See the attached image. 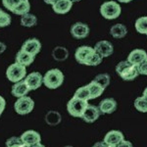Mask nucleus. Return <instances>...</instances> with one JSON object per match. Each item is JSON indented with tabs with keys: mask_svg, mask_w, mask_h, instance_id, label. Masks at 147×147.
Listing matches in <instances>:
<instances>
[{
	"mask_svg": "<svg viewBox=\"0 0 147 147\" xmlns=\"http://www.w3.org/2000/svg\"><path fill=\"white\" fill-rule=\"evenodd\" d=\"M93 51H94V48L90 46L84 45V46L79 47L75 52V58H76V60H77V62L84 65L85 62L87 61V59H88V57L91 55V53Z\"/></svg>",
	"mask_w": 147,
	"mask_h": 147,
	"instance_id": "obj_13",
	"label": "nucleus"
},
{
	"mask_svg": "<svg viewBox=\"0 0 147 147\" xmlns=\"http://www.w3.org/2000/svg\"><path fill=\"white\" fill-rule=\"evenodd\" d=\"M102 61H103V57L94 50L91 53V55L88 57V59H87V61L85 62L84 65H86V66H98L102 63Z\"/></svg>",
	"mask_w": 147,
	"mask_h": 147,
	"instance_id": "obj_27",
	"label": "nucleus"
},
{
	"mask_svg": "<svg viewBox=\"0 0 147 147\" xmlns=\"http://www.w3.org/2000/svg\"><path fill=\"white\" fill-rule=\"evenodd\" d=\"M30 90H36L43 84V76L38 72L30 73L24 79Z\"/></svg>",
	"mask_w": 147,
	"mask_h": 147,
	"instance_id": "obj_7",
	"label": "nucleus"
},
{
	"mask_svg": "<svg viewBox=\"0 0 147 147\" xmlns=\"http://www.w3.org/2000/svg\"><path fill=\"white\" fill-rule=\"evenodd\" d=\"M28 91H30V90L28 89V85L26 84V82L24 80H21V82H15L13 86H12V89H11L12 95L17 97V98L26 96L28 93Z\"/></svg>",
	"mask_w": 147,
	"mask_h": 147,
	"instance_id": "obj_19",
	"label": "nucleus"
},
{
	"mask_svg": "<svg viewBox=\"0 0 147 147\" xmlns=\"http://www.w3.org/2000/svg\"><path fill=\"white\" fill-rule=\"evenodd\" d=\"M74 97H77V98L82 99L85 101L90 100V93H89V89L87 85H84V86H82L79 89H77L74 94Z\"/></svg>",
	"mask_w": 147,
	"mask_h": 147,
	"instance_id": "obj_26",
	"label": "nucleus"
},
{
	"mask_svg": "<svg viewBox=\"0 0 147 147\" xmlns=\"http://www.w3.org/2000/svg\"><path fill=\"white\" fill-rule=\"evenodd\" d=\"M28 147H45L43 145V144H41V142H39V143H35V144H32V145L30 146H28Z\"/></svg>",
	"mask_w": 147,
	"mask_h": 147,
	"instance_id": "obj_40",
	"label": "nucleus"
},
{
	"mask_svg": "<svg viewBox=\"0 0 147 147\" xmlns=\"http://www.w3.org/2000/svg\"><path fill=\"white\" fill-rule=\"evenodd\" d=\"M134 107L138 112L141 113H147V98L145 96L137 97L134 101Z\"/></svg>",
	"mask_w": 147,
	"mask_h": 147,
	"instance_id": "obj_28",
	"label": "nucleus"
},
{
	"mask_svg": "<svg viewBox=\"0 0 147 147\" xmlns=\"http://www.w3.org/2000/svg\"><path fill=\"white\" fill-rule=\"evenodd\" d=\"M44 1V3H46V4H48V5H53L54 3H56L58 0H43Z\"/></svg>",
	"mask_w": 147,
	"mask_h": 147,
	"instance_id": "obj_39",
	"label": "nucleus"
},
{
	"mask_svg": "<svg viewBox=\"0 0 147 147\" xmlns=\"http://www.w3.org/2000/svg\"><path fill=\"white\" fill-rule=\"evenodd\" d=\"M143 96H145L146 98H147V87L145 89H144V91H143Z\"/></svg>",
	"mask_w": 147,
	"mask_h": 147,
	"instance_id": "obj_42",
	"label": "nucleus"
},
{
	"mask_svg": "<svg viewBox=\"0 0 147 147\" xmlns=\"http://www.w3.org/2000/svg\"><path fill=\"white\" fill-rule=\"evenodd\" d=\"M34 101L27 95L18 98V100L15 102V105H14V109L19 115H28L34 110Z\"/></svg>",
	"mask_w": 147,
	"mask_h": 147,
	"instance_id": "obj_6",
	"label": "nucleus"
},
{
	"mask_svg": "<svg viewBox=\"0 0 147 147\" xmlns=\"http://www.w3.org/2000/svg\"><path fill=\"white\" fill-rule=\"evenodd\" d=\"M114 147H134V145L131 144V142L130 141H127V140H123V141H121L120 143H118L116 146H114Z\"/></svg>",
	"mask_w": 147,
	"mask_h": 147,
	"instance_id": "obj_35",
	"label": "nucleus"
},
{
	"mask_svg": "<svg viewBox=\"0 0 147 147\" xmlns=\"http://www.w3.org/2000/svg\"><path fill=\"white\" fill-rule=\"evenodd\" d=\"M71 34L73 37L77 39H84L88 36L89 34V27L84 23H76L71 27Z\"/></svg>",
	"mask_w": 147,
	"mask_h": 147,
	"instance_id": "obj_8",
	"label": "nucleus"
},
{
	"mask_svg": "<svg viewBox=\"0 0 147 147\" xmlns=\"http://www.w3.org/2000/svg\"><path fill=\"white\" fill-rule=\"evenodd\" d=\"M27 67L18 63H13L7 68L6 77L12 82H18L23 80L27 76Z\"/></svg>",
	"mask_w": 147,
	"mask_h": 147,
	"instance_id": "obj_4",
	"label": "nucleus"
},
{
	"mask_svg": "<svg viewBox=\"0 0 147 147\" xmlns=\"http://www.w3.org/2000/svg\"><path fill=\"white\" fill-rule=\"evenodd\" d=\"M34 59H35V56L22 50V49H20V50L17 52V54H16V63L25 66V67H28V66L32 65V64L34 63Z\"/></svg>",
	"mask_w": 147,
	"mask_h": 147,
	"instance_id": "obj_17",
	"label": "nucleus"
},
{
	"mask_svg": "<svg viewBox=\"0 0 147 147\" xmlns=\"http://www.w3.org/2000/svg\"><path fill=\"white\" fill-rule=\"evenodd\" d=\"M87 105H88V101L79 99L77 97H73L67 104L68 113L75 118H82Z\"/></svg>",
	"mask_w": 147,
	"mask_h": 147,
	"instance_id": "obj_5",
	"label": "nucleus"
},
{
	"mask_svg": "<svg viewBox=\"0 0 147 147\" xmlns=\"http://www.w3.org/2000/svg\"><path fill=\"white\" fill-rule=\"evenodd\" d=\"M116 72L124 80L129 82L136 79L137 76L139 75L137 67L132 64H130L129 61H121V62L116 66Z\"/></svg>",
	"mask_w": 147,
	"mask_h": 147,
	"instance_id": "obj_2",
	"label": "nucleus"
},
{
	"mask_svg": "<svg viewBox=\"0 0 147 147\" xmlns=\"http://www.w3.org/2000/svg\"><path fill=\"white\" fill-rule=\"evenodd\" d=\"M147 59V52L143 49H134L127 56V61L134 66H139Z\"/></svg>",
	"mask_w": 147,
	"mask_h": 147,
	"instance_id": "obj_12",
	"label": "nucleus"
},
{
	"mask_svg": "<svg viewBox=\"0 0 147 147\" xmlns=\"http://www.w3.org/2000/svg\"><path fill=\"white\" fill-rule=\"evenodd\" d=\"M65 147H73V146H65Z\"/></svg>",
	"mask_w": 147,
	"mask_h": 147,
	"instance_id": "obj_45",
	"label": "nucleus"
},
{
	"mask_svg": "<svg viewBox=\"0 0 147 147\" xmlns=\"http://www.w3.org/2000/svg\"><path fill=\"white\" fill-rule=\"evenodd\" d=\"M22 50L36 56L41 50V43L37 38H28L26 40L22 45Z\"/></svg>",
	"mask_w": 147,
	"mask_h": 147,
	"instance_id": "obj_9",
	"label": "nucleus"
},
{
	"mask_svg": "<svg viewBox=\"0 0 147 147\" xmlns=\"http://www.w3.org/2000/svg\"><path fill=\"white\" fill-rule=\"evenodd\" d=\"M70 1H72L73 3H75V2H79V1H80V0H70Z\"/></svg>",
	"mask_w": 147,
	"mask_h": 147,
	"instance_id": "obj_43",
	"label": "nucleus"
},
{
	"mask_svg": "<svg viewBox=\"0 0 147 147\" xmlns=\"http://www.w3.org/2000/svg\"><path fill=\"white\" fill-rule=\"evenodd\" d=\"M92 147H112V146H110L109 144L106 143L105 141H99V142H96L95 144H94Z\"/></svg>",
	"mask_w": 147,
	"mask_h": 147,
	"instance_id": "obj_37",
	"label": "nucleus"
},
{
	"mask_svg": "<svg viewBox=\"0 0 147 147\" xmlns=\"http://www.w3.org/2000/svg\"><path fill=\"white\" fill-rule=\"evenodd\" d=\"M127 34V30L123 24H116L112 28H110V34L112 35L114 38H123Z\"/></svg>",
	"mask_w": 147,
	"mask_h": 147,
	"instance_id": "obj_20",
	"label": "nucleus"
},
{
	"mask_svg": "<svg viewBox=\"0 0 147 147\" xmlns=\"http://www.w3.org/2000/svg\"><path fill=\"white\" fill-rule=\"evenodd\" d=\"M73 7V2L70 0H58L56 3L52 5V9L56 14L64 15L71 11Z\"/></svg>",
	"mask_w": 147,
	"mask_h": 147,
	"instance_id": "obj_16",
	"label": "nucleus"
},
{
	"mask_svg": "<svg viewBox=\"0 0 147 147\" xmlns=\"http://www.w3.org/2000/svg\"><path fill=\"white\" fill-rule=\"evenodd\" d=\"M137 70H138L139 75L147 76V59L143 61L139 66H137Z\"/></svg>",
	"mask_w": 147,
	"mask_h": 147,
	"instance_id": "obj_34",
	"label": "nucleus"
},
{
	"mask_svg": "<svg viewBox=\"0 0 147 147\" xmlns=\"http://www.w3.org/2000/svg\"><path fill=\"white\" fill-rule=\"evenodd\" d=\"M69 56V51L67 50L66 47L63 46H57L52 51V57L54 60L58 61V62H62L65 61Z\"/></svg>",
	"mask_w": 147,
	"mask_h": 147,
	"instance_id": "obj_21",
	"label": "nucleus"
},
{
	"mask_svg": "<svg viewBox=\"0 0 147 147\" xmlns=\"http://www.w3.org/2000/svg\"><path fill=\"white\" fill-rule=\"evenodd\" d=\"M5 106H6V101L1 95H0V117H1L2 113L5 110Z\"/></svg>",
	"mask_w": 147,
	"mask_h": 147,
	"instance_id": "obj_36",
	"label": "nucleus"
},
{
	"mask_svg": "<svg viewBox=\"0 0 147 147\" xmlns=\"http://www.w3.org/2000/svg\"><path fill=\"white\" fill-rule=\"evenodd\" d=\"M87 87H88L89 93H90V99H95L97 97H99L100 95H102V93L105 90L100 84H98L94 80H91L87 84Z\"/></svg>",
	"mask_w": 147,
	"mask_h": 147,
	"instance_id": "obj_22",
	"label": "nucleus"
},
{
	"mask_svg": "<svg viewBox=\"0 0 147 147\" xmlns=\"http://www.w3.org/2000/svg\"><path fill=\"white\" fill-rule=\"evenodd\" d=\"M98 108L102 114H112L117 109V102L114 98H106L100 102Z\"/></svg>",
	"mask_w": 147,
	"mask_h": 147,
	"instance_id": "obj_18",
	"label": "nucleus"
},
{
	"mask_svg": "<svg viewBox=\"0 0 147 147\" xmlns=\"http://www.w3.org/2000/svg\"><path fill=\"white\" fill-rule=\"evenodd\" d=\"M64 82V74L59 69H51L43 76V84L49 89H56Z\"/></svg>",
	"mask_w": 147,
	"mask_h": 147,
	"instance_id": "obj_1",
	"label": "nucleus"
},
{
	"mask_svg": "<svg viewBox=\"0 0 147 147\" xmlns=\"http://www.w3.org/2000/svg\"><path fill=\"white\" fill-rule=\"evenodd\" d=\"M94 50L98 54H100L103 58H106V57H109L113 54L114 47L111 42L107 41V40H101V41H98L95 44Z\"/></svg>",
	"mask_w": 147,
	"mask_h": 147,
	"instance_id": "obj_11",
	"label": "nucleus"
},
{
	"mask_svg": "<svg viewBox=\"0 0 147 147\" xmlns=\"http://www.w3.org/2000/svg\"><path fill=\"white\" fill-rule=\"evenodd\" d=\"M30 1H28V0H22V1L13 9L12 12H13L14 14H16V15L23 16V15H25V14L30 13Z\"/></svg>",
	"mask_w": 147,
	"mask_h": 147,
	"instance_id": "obj_24",
	"label": "nucleus"
},
{
	"mask_svg": "<svg viewBox=\"0 0 147 147\" xmlns=\"http://www.w3.org/2000/svg\"><path fill=\"white\" fill-rule=\"evenodd\" d=\"M93 80L95 82H97L98 84H100L104 89L110 84V76L108 74H99L97 75L95 78L93 79Z\"/></svg>",
	"mask_w": 147,
	"mask_h": 147,
	"instance_id": "obj_29",
	"label": "nucleus"
},
{
	"mask_svg": "<svg viewBox=\"0 0 147 147\" xmlns=\"http://www.w3.org/2000/svg\"><path fill=\"white\" fill-rule=\"evenodd\" d=\"M22 0H2V4L9 11H13V9L18 5Z\"/></svg>",
	"mask_w": 147,
	"mask_h": 147,
	"instance_id": "obj_33",
	"label": "nucleus"
},
{
	"mask_svg": "<svg viewBox=\"0 0 147 147\" xmlns=\"http://www.w3.org/2000/svg\"><path fill=\"white\" fill-rule=\"evenodd\" d=\"M61 115L57 111H49L45 115V122L49 125H57L60 124L61 122Z\"/></svg>",
	"mask_w": 147,
	"mask_h": 147,
	"instance_id": "obj_25",
	"label": "nucleus"
},
{
	"mask_svg": "<svg viewBox=\"0 0 147 147\" xmlns=\"http://www.w3.org/2000/svg\"><path fill=\"white\" fill-rule=\"evenodd\" d=\"M124 139H125L124 134L120 130H110V131L106 134L105 137H104V141L112 147L116 146L118 143H120Z\"/></svg>",
	"mask_w": 147,
	"mask_h": 147,
	"instance_id": "obj_14",
	"label": "nucleus"
},
{
	"mask_svg": "<svg viewBox=\"0 0 147 147\" xmlns=\"http://www.w3.org/2000/svg\"><path fill=\"white\" fill-rule=\"evenodd\" d=\"M37 24V18L34 14L28 13L25 15L21 16V25L26 28H32L36 26Z\"/></svg>",
	"mask_w": 147,
	"mask_h": 147,
	"instance_id": "obj_23",
	"label": "nucleus"
},
{
	"mask_svg": "<svg viewBox=\"0 0 147 147\" xmlns=\"http://www.w3.org/2000/svg\"><path fill=\"white\" fill-rule=\"evenodd\" d=\"M136 28L139 34H147V17H140L136 22Z\"/></svg>",
	"mask_w": 147,
	"mask_h": 147,
	"instance_id": "obj_30",
	"label": "nucleus"
},
{
	"mask_svg": "<svg viewBox=\"0 0 147 147\" xmlns=\"http://www.w3.org/2000/svg\"><path fill=\"white\" fill-rule=\"evenodd\" d=\"M20 137L25 142V144L27 146H30L35 143H39L41 141V136L35 130H27V131L22 134V136Z\"/></svg>",
	"mask_w": 147,
	"mask_h": 147,
	"instance_id": "obj_15",
	"label": "nucleus"
},
{
	"mask_svg": "<svg viewBox=\"0 0 147 147\" xmlns=\"http://www.w3.org/2000/svg\"><path fill=\"white\" fill-rule=\"evenodd\" d=\"M2 12H3V10H2V9H1V8H0V14H1V13H2Z\"/></svg>",
	"mask_w": 147,
	"mask_h": 147,
	"instance_id": "obj_44",
	"label": "nucleus"
},
{
	"mask_svg": "<svg viewBox=\"0 0 147 147\" xmlns=\"http://www.w3.org/2000/svg\"><path fill=\"white\" fill-rule=\"evenodd\" d=\"M6 147H28L21 137L12 136L6 140Z\"/></svg>",
	"mask_w": 147,
	"mask_h": 147,
	"instance_id": "obj_31",
	"label": "nucleus"
},
{
	"mask_svg": "<svg viewBox=\"0 0 147 147\" xmlns=\"http://www.w3.org/2000/svg\"><path fill=\"white\" fill-rule=\"evenodd\" d=\"M11 22H12V18L8 13L3 11L0 14V28L8 27V26L11 25Z\"/></svg>",
	"mask_w": 147,
	"mask_h": 147,
	"instance_id": "obj_32",
	"label": "nucleus"
},
{
	"mask_svg": "<svg viewBox=\"0 0 147 147\" xmlns=\"http://www.w3.org/2000/svg\"><path fill=\"white\" fill-rule=\"evenodd\" d=\"M121 6L116 1H106L100 6V14L107 20H114L121 15Z\"/></svg>",
	"mask_w": 147,
	"mask_h": 147,
	"instance_id": "obj_3",
	"label": "nucleus"
},
{
	"mask_svg": "<svg viewBox=\"0 0 147 147\" xmlns=\"http://www.w3.org/2000/svg\"><path fill=\"white\" fill-rule=\"evenodd\" d=\"M119 2H122V3H129V2L132 1V0H118Z\"/></svg>",
	"mask_w": 147,
	"mask_h": 147,
	"instance_id": "obj_41",
	"label": "nucleus"
},
{
	"mask_svg": "<svg viewBox=\"0 0 147 147\" xmlns=\"http://www.w3.org/2000/svg\"><path fill=\"white\" fill-rule=\"evenodd\" d=\"M6 49H7V46H6V44L4 43V42L0 41V54L4 53V52L6 51Z\"/></svg>",
	"mask_w": 147,
	"mask_h": 147,
	"instance_id": "obj_38",
	"label": "nucleus"
},
{
	"mask_svg": "<svg viewBox=\"0 0 147 147\" xmlns=\"http://www.w3.org/2000/svg\"><path fill=\"white\" fill-rule=\"evenodd\" d=\"M100 110L97 106L94 105H87L85 108L84 114L82 116V119L86 123H94L95 121L98 120L99 116H100Z\"/></svg>",
	"mask_w": 147,
	"mask_h": 147,
	"instance_id": "obj_10",
	"label": "nucleus"
}]
</instances>
